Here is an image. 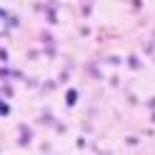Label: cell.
<instances>
[{"instance_id":"cell-1","label":"cell","mask_w":155,"mask_h":155,"mask_svg":"<svg viewBox=\"0 0 155 155\" xmlns=\"http://www.w3.org/2000/svg\"><path fill=\"white\" fill-rule=\"evenodd\" d=\"M10 25H13V18L5 10H0V35H5L8 30H10Z\"/></svg>"}]
</instances>
